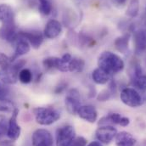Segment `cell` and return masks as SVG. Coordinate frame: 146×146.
<instances>
[{"mask_svg": "<svg viewBox=\"0 0 146 146\" xmlns=\"http://www.w3.org/2000/svg\"><path fill=\"white\" fill-rule=\"evenodd\" d=\"M98 66L110 75H114L121 72L124 69L125 64L119 55L110 51H105L98 58Z\"/></svg>", "mask_w": 146, "mask_h": 146, "instance_id": "obj_1", "label": "cell"}, {"mask_svg": "<svg viewBox=\"0 0 146 146\" xmlns=\"http://www.w3.org/2000/svg\"><path fill=\"white\" fill-rule=\"evenodd\" d=\"M26 63L25 60H17L13 61L9 66L0 68V80L9 85L16 83L19 80V72L22 70Z\"/></svg>", "mask_w": 146, "mask_h": 146, "instance_id": "obj_2", "label": "cell"}, {"mask_svg": "<svg viewBox=\"0 0 146 146\" xmlns=\"http://www.w3.org/2000/svg\"><path fill=\"white\" fill-rule=\"evenodd\" d=\"M36 121L42 126H48L60 118V113L51 107H39L34 110Z\"/></svg>", "mask_w": 146, "mask_h": 146, "instance_id": "obj_3", "label": "cell"}, {"mask_svg": "<svg viewBox=\"0 0 146 146\" xmlns=\"http://www.w3.org/2000/svg\"><path fill=\"white\" fill-rule=\"evenodd\" d=\"M121 100L126 106L136 108L143 105V98L140 94L134 88H125L121 92Z\"/></svg>", "mask_w": 146, "mask_h": 146, "instance_id": "obj_4", "label": "cell"}, {"mask_svg": "<svg viewBox=\"0 0 146 146\" xmlns=\"http://www.w3.org/2000/svg\"><path fill=\"white\" fill-rule=\"evenodd\" d=\"M76 132L72 126L66 125L57 130L56 146H70L75 139Z\"/></svg>", "mask_w": 146, "mask_h": 146, "instance_id": "obj_5", "label": "cell"}, {"mask_svg": "<svg viewBox=\"0 0 146 146\" xmlns=\"http://www.w3.org/2000/svg\"><path fill=\"white\" fill-rule=\"evenodd\" d=\"M65 105L67 111L72 114L76 115L81 106V100H80V94L77 89L72 88L67 92V94L65 99Z\"/></svg>", "mask_w": 146, "mask_h": 146, "instance_id": "obj_6", "label": "cell"}, {"mask_svg": "<svg viewBox=\"0 0 146 146\" xmlns=\"http://www.w3.org/2000/svg\"><path fill=\"white\" fill-rule=\"evenodd\" d=\"M33 146H54V140L51 133L46 129H37L32 137Z\"/></svg>", "mask_w": 146, "mask_h": 146, "instance_id": "obj_7", "label": "cell"}, {"mask_svg": "<svg viewBox=\"0 0 146 146\" xmlns=\"http://www.w3.org/2000/svg\"><path fill=\"white\" fill-rule=\"evenodd\" d=\"M19 114V110L15 109L12 111V116L8 122L7 135L12 141H15L21 135V128L17 122V115Z\"/></svg>", "mask_w": 146, "mask_h": 146, "instance_id": "obj_8", "label": "cell"}, {"mask_svg": "<svg viewBox=\"0 0 146 146\" xmlns=\"http://www.w3.org/2000/svg\"><path fill=\"white\" fill-rule=\"evenodd\" d=\"M116 129L113 126H100L95 133L96 139L103 144H109L115 137Z\"/></svg>", "mask_w": 146, "mask_h": 146, "instance_id": "obj_9", "label": "cell"}, {"mask_svg": "<svg viewBox=\"0 0 146 146\" xmlns=\"http://www.w3.org/2000/svg\"><path fill=\"white\" fill-rule=\"evenodd\" d=\"M19 35V32L17 31L16 26L15 23L13 24H5L0 27V38L2 40L15 42Z\"/></svg>", "mask_w": 146, "mask_h": 146, "instance_id": "obj_10", "label": "cell"}, {"mask_svg": "<svg viewBox=\"0 0 146 146\" xmlns=\"http://www.w3.org/2000/svg\"><path fill=\"white\" fill-rule=\"evenodd\" d=\"M15 48L14 55L11 57L12 62L15 61V60H17L19 57L27 54L31 48V45L27 42V40H26L24 37L20 36V34L18 35V37L15 40Z\"/></svg>", "mask_w": 146, "mask_h": 146, "instance_id": "obj_11", "label": "cell"}, {"mask_svg": "<svg viewBox=\"0 0 146 146\" xmlns=\"http://www.w3.org/2000/svg\"><path fill=\"white\" fill-rule=\"evenodd\" d=\"M20 36L24 37L30 45L34 48H39L43 42V35L38 31H30V32H19Z\"/></svg>", "mask_w": 146, "mask_h": 146, "instance_id": "obj_12", "label": "cell"}, {"mask_svg": "<svg viewBox=\"0 0 146 146\" xmlns=\"http://www.w3.org/2000/svg\"><path fill=\"white\" fill-rule=\"evenodd\" d=\"M62 32V26L60 21L56 20H50L47 22L44 30L43 35L48 39H54L58 36Z\"/></svg>", "mask_w": 146, "mask_h": 146, "instance_id": "obj_13", "label": "cell"}, {"mask_svg": "<svg viewBox=\"0 0 146 146\" xmlns=\"http://www.w3.org/2000/svg\"><path fill=\"white\" fill-rule=\"evenodd\" d=\"M77 114L82 119L90 123H94L98 118L97 110L91 105L82 106L78 110Z\"/></svg>", "mask_w": 146, "mask_h": 146, "instance_id": "obj_14", "label": "cell"}, {"mask_svg": "<svg viewBox=\"0 0 146 146\" xmlns=\"http://www.w3.org/2000/svg\"><path fill=\"white\" fill-rule=\"evenodd\" d=\"M115 139L116 146H134L136 144V139H134L130 133L126 131L116 133Z\"/></svg>", "mask_w": 146, "mask_h": 146, "instance_id": "obj_15", "label": "cell"}, {"mask_svg": "<svg viewBox=\"0 0 146 146\" xmlns=\"http://www.w3.org/2000/svg\"><path fill=\"white\" fill-rule=\"evenodd\" d=\"M0 21L3 25L15 23V13L8 4H0Z\"/></svg>", "mask_w": 146, "mask_h": 146, "instance_id": "obj_16", "label": "cell"}, {"mask_svg": "<svg viewBox=\"0 0 146 146\" xmlns=\"http://www.w3.org/2000/svg\"><path fill=\"white\" fill-rule=\"evenodd\" d=\"M134 45L135 52L142 54L146 50V31L139 30L134 33Z\"/></svg>", "mask_w": 146, "mask_h": 146, "instance_id": "obj_17", "label": "cell"}, {"mask_svg": "<svg viewBox=\"0 0 146 146\" xmlns=\"http://www.w3.org/2000/svg\"><path fill=\"white\" fill-rule=\"evenodd\" d=\"M112 77V75H110L107 72L104 71L103 69L98 67L92 72V79L93 81L99 84V85H104L108 83Z\"/></svg>", "mask_w": 146, "mask_h": 146, "instance_id": "obj_18", "label": "cell"}, {"mask_svg": "<svg viewBox=\"0 0 146 146\" xmlns=\"http://www.w3.org/2000/svg\"><path fill=\"white\" fill-rule=\"evenodd\" d=\"M129 38H130V34L127 33L125 35L117 37L115 40V48L121 52V53H126L127 48H128V43H129Z\"/></svg>", "mask_w": 146, "mask_h": 146, "instance_id": "obj_19", "label": "cell"}, {"mask_svg": "<svg viewBox=\"0 0 146 146\" xmlns=\"http://www.w3.org/2000/svg\"><path fill=\"white\" fill-rule=\"evenodd\" d=\"M85 62L82 59L72 58L69 64V72L75 73L82 72L84 69Z\"/></svg>", "mask_w": 146, "mask_h": 146, "instance_id": "obj_20", "label": "cell"}, {"mask_svg": "<svg viewBox=\"0 0 146 146\" xmlns=\"http://www.w3.org/2000/svg\"><path fill=\"white\" fill-rule=\"evenodd\" d=\"M72 60V57L70 54H66L61 58H59L58 59V70L63 72H69V64Z\"/></svg>", "mask_w": 146, "mask_h": 146, "instance_id": "obj_21", "label": "cell"}, {"mask_svg": "<svg viewBox=\"0 0 146 146\" xmlns=\"http://www.w3.org/2000/svg\"><path fill=\"white\" fill-rule=\"evenodd\" d=\"M139 11V0H131L127 9L126 15L129 18H135Z\"/></svg>", "mask_w": 146, "mask_h": 146, "instance_id": "obj_22", "label": "cell"}, {"mask_svg": "<svg viewBox=\"0 0 146 146\" xmlns=\"http://www.w3.org/2000/svg\"><path fill=\"white\" fill-rule=\"evenodd\" d=\"M39 1V11L43 15H48L53 9L52 0H38Z\"/></svg>", "mask_w": 146, "mask_h": 146, "instance_id": "obj_23", "label": "cell"}, {"mask_svg": "<svg viewBox=\"0 0 146 146\" xmlns=\"http://www.w3.org/2000/svg\"><path fill=\"white\" fill-rule=\"evenodd\" d=\"M58 59L57 57H48L43 60L42 65L46 71H54L58 70Z\"/></svg>", "mask_w": 146, "mask_h": 146, "instance_id": "obj_24", "label": "cell"}, {"mask_svg": "<svg viewBox=\"0 0 146 146\" xmlns=\"http://www.w3.org/2000/svg\"><path fill=\"white\" fill-rule=\"evenodd\" d=\"M15 109V104L11 100L0 96V112H9Z\"/></svg>", "mask_w": 146, "mask_h": 146, "instance_id": "obj_25", "label": "cell"}, {"mask_svg": "<svg viewBox=\"0 0 146 146\" xmlns=\"http://www.w3.org/2000/svg\"><path fill=\"white\" fill-rule=\"evenodd\" d=\"M19 80L24 84L30 83L33 81V73L29 69H22L19 72Z\"/></svg>", "mask_w": 146, "mask_h": 146, "instance_id": "obj_26", "label": "cell"}, {"mask_svg": "<svg viewBox=\"0 0 146 146\" xmlns=\"http://www.w3.org/2000/svg\"><path fill=\"white\" fill-rule=\"evenodd\" d=\"M133 84L139 88V90L142 91H146V76L145 75H142L140 76H139L138 78L134 79L132 81Z\"/></svg>", "mask_w": 146, "mask_h": 146, "instance_id": "obj_27", "label": "cell"}, {"mask_svg": "<svg viewBox=\"0 0 146 146\" xmlns=\"http://www.w3.org/2000/svg\"><path fill=\"white\" fill-rule=\"evenodd\" d=\"M113 94H114V92L109 88L108 89H105L102 92H100L99 94V95L97 96V100L99 101H106L111 97V95Z\"/></svg>", "mask_w": 146, "mask_h": 146, "instance_id": "obj_28", "label": "cell"}, {"mask_svg": "<svg viewBox=\"0 0 146 146\" xmlns=\"http://www.w3.org/2000/svg\"><path fill=\"white\" fill-rule=\"evenodd\" d=\"M12 64V60L11 58H9V56L5 55L3 53H0V67H6L9 66V65Z\"/></svg>", "mask_w": 146, "mask_h": 146, "instance_id": "obj_29", "label": "cell"}, {"mask_svg": "<svg viewBox=\"0 0 146 146\" xmlns=\"http://www.w3.org/2000/svg\"><path fill=\"white\" fill-rule=\"evenodd\" d=\"M87 139L83 137H77L72 141L70 146H86Z\"/></svg>", "mask_w": 146, "mask_h": 146, "instance_id": "obj_30", "label": "cell"}, {"mask_svg": "<svg viewBox=\"0 0 146 146\" xmlns=\"http://www.w3.org/2000/svg\"><path fill=\"white\" fill-rule=\"evenodd\" d=\"M66 86H67V84H66V82H60V84L55 88L54 92H55L56 94H60V93H62V92L66 89Z\"/></svg>", "mask_w": 146, "mask_h": 146, "instance_id": "obj_31", "label": "cell"}, {"mask_svg": "<svg viewBox=\"0 0 146 146\" xmlns=\"http://www.w3.org/2000/svg\"><path fill=\"white\" fill-rule=\"evenodd\" d=\"M130 123V119L128 117H126V116H121V121L119 122V125H121V127H127L128 126Z\"/></svg>", "mask_w": 146, "mask_h": 146, "instance_id": "obj_32", "label": "cell"}, {"mask_svg": "<svg viewBox=\"0 0 146 146\" xmlns=\"http://www.w3.org/2000/svg\"><path fill=\"white\" fill-rule=\"evenodd\" d=\"M13 141H9V140H3L0 142V146H14V144L12 143Z\"/></svg>", "mask_w": 146, "mask_h": 146, "instance_id": "obj_33", "label": "cell"}, {"mask_svg": "<svg viewBox=\"0 0 146 146\" xmlns=\"http://www.w3.org/2000/svg\"><path fill=\"white\" fill-rule=\"evenodd\" d=\"M126 1L127 0H113V2H114V3L116 5V6H123L125 3H126Z\"/></svg>", "mask_w": 146, "mask_h": 146, "instance_id": "obj_34", "label": "cell"}, {"mask_svg": "<svg viewBox=\"0 0 146 146\" xmlns=\"http://www.w3.org/2000/svg\"><path fill=\"white\" fill-rule=\"evenodd\" d=\"M6 94H7V90H6V88H4L3 86L0 85V96L4 97Z\"/></svg>", "mask_w": 146, "mask_h": 146, "instance_id": "obj_35", "label": "cell"}, {"mask_svg": "<svg viewBox=\"0 0 146 146\" xmlns=\"http://www.w3.org/2000/svg\"><path fill=\"white\" fill-rule=\"evenodd\" d=\"M87 146H103L100 141H93L90 144H88Z\"/></svg>", "mask_w": 146, "mask_h": 146, "instance_id": "obj_36", "label": "cell"}, {"mask_svg": "<svg viewBox=\"0 0 146 146\" xmlns=\"http://www.w3.org/2000/svg\"><path fill=\"white\" fill-rule=\"evenodd\" d=\"M5 133H6V132H5L4 130H3L2 128H0V137H2L3 135H4Z\"/></svg>", "mask_w": 146, "mask_h": 146, "instance_id": "obj_37", "label": "cell"}, {"mask_svg": "<svg viewBox=\"0 0 146 146\" xmlns=\"http://www.w3.org/2000/svg\"><path fill=\"white\" fill-rule=\"evenodd\" d=\"M140 146H146V141H145V142H143L141 145H140Z\"/></svg>", "mask_w": 146, "mask_h": 146, "instance_id": "obj_38", "label": "cell"}, {"mask_svg": "<svg viewBox=\"0 0 146 146\" xmlns=\"http://www.w3.org/2000/svg\"><path fill=\"white\" fill-rule=\"evenodd\" d=\"M145 10H146V8H145Z\"/></svg>", "mask_w": 146, "mask_h": 146, "instance_id": "obj_39", "label": "cell"}]
</instances>
